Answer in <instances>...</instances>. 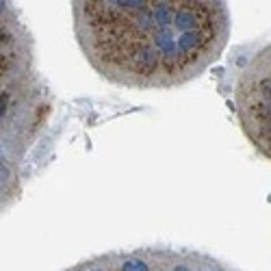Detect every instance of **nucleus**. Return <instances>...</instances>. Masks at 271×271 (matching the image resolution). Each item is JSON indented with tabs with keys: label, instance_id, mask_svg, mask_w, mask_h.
<instances>
[{
	"label": "nucleus",
	"instance_id": "f03ea898",
	"mask_svg": "<svg viewBox=\"0 0 271 271\" xmlns=\"http://www.w3.org/2000/svg\"><path fill=\"white\" fill-rule=\"evenodd\" d=\"M271 76H269V48L254 59V63L243 72L237 87L239 117L247 137L262 154H271Z\"/></svg>",
	"mask_w": 271,
	"mask_h": 271
},
{
	"label": "nucleus",
	"instance_id": "0eeeda50",
	"mask_svg": "<svg viewBox=\"0 0 271 271\" xmlns=\"http://www.w3.org/2000/svg\"><path fill=\"white\" fill-rule=\"evenodd\" d=\"M89 271H104V269H102V267H93V269H89Z\"/></svg>",
	"mask_w": 271,
	"mask_h": 271
},
{
	"label": "nucleus",
	"instance_id": "7ed1b4c3",
	"mask_svg": "<svg viewBox=\"0 0 271 271\" xmlns=\"http://www.w3.org/2000/svg\"><path fill=\"white\" fill-rule=\"evenodd\" d=\"M122 271H150L148 260L139 258V256H130L122 262Z\"/></svg>",
	"mask_w": 271,
	"mask_h": 271
},
{
	"label": "nucleus",
	"instance_id": "6e6552de",
	"mask_svg": "<svg viewBox=\"0 0 271 271\" xmlns=\"http://www.w3.org/2000/svg\"><path fill=\"white\" fill-rule=\"evenodd\" d=\"M204 271H222V269H213V267H210V269H204Z\"/></svg>",
	"mask_w": 271,
	"mask_h": 271
},
{
	"label": "nucleus",
	"instance_id": "423d86ee",
	"mask_svg": "<svg viewBox=\"0 0 271 271\" xmlns=\"http://www.w3.org/2000/svg\"><path fill=\"white\" fill-rule=\"evenodd\" d=\"M5 9H7V3H0V13H3Z\"/></svg>",
	"mask_w": 271,
	"mask_h": 271
},
{
	"label": "nucleus",
	"instance_id": "f257e3e1",
	"mask_svg": "<svg viewBox=\"0 0 271 271\" xmlns=\"http://www.w3.org/2000/svg\"><path fill=\"white\" fill-rule=\"evenodd\" d=\"M74 22L93 68L137 89L178 87L200 76L230 35L226 3L197 0L74 3Z\"/></svg>",
	"mask_w": 271,
	"mask_h": 271
},
{
	"label": "nucleus",
	"instance_id": "39448f33",
	"mask_svg": "<svg viewBox=\"0 0 271 271\" xmlns=\"http://www.w3.org/2000/svg\"><path fill=\"white\" fill-rule=\"evenodd\" d=\"M172 271H193L191 265H187V262H178V265H174Z\"/></svg>",
	"mask_w": 271,
	"mask_h": 271
},
{
	"label": "nucleus",
	"instance_id": "20e7f679",
	"mask_svg": "<svg viewBox=\"0 0 271 271\" xmlns=\"http://www.w3.org/2000/svg\"><path fill=\"white\" fill-rule=\"evenodd\" d=\"M9 182H11V170H9V165L0 160V195H5Z\"/></svg>",
	"mask_w": 271,
	"mask_h": 271
}]
</instances>
